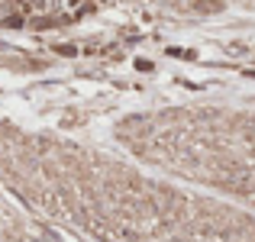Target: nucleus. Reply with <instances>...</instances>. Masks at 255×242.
<instances>
[{"label":"nucleus","mask_w":255,"mask_h":242,"mask_svg":"<svg viewBox=\"0 0 255 242\" xmlns=\"http://www.w3.org/2000/svg\"><path fill=\"white\" fill-rule=\"evenodd\" d=\"M29 3H32V6H45V0H29Z\"/></svg>","instance_id":"obj_1"}]
</instances>
